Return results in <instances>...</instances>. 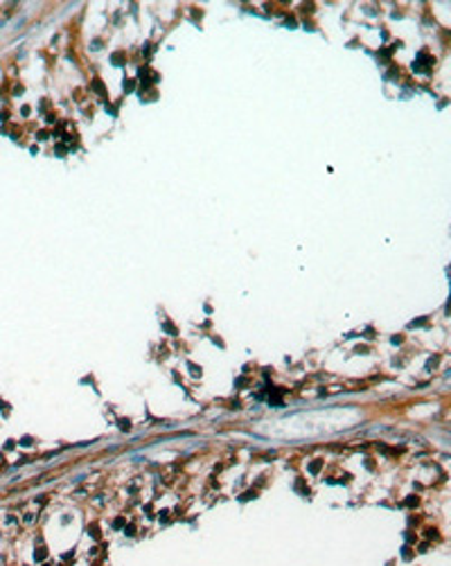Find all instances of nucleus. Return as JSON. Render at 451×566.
I'll list each match as a JSON object with an SVG mask.
<instances>
[{
	"label": "nucleus",
	"mask_w": 451,
	"mask_h": 566,
	"mask_svg": "<svg viewBox=\"0 0 451 566\" xmlns=\"http://www.w3.org/2000/svg\"><path fill=\"white\" fill-rule=\"evenodd\" d=\"M357 413L346 409H334V411H321V413H301L285 420H275L266 427H260L262 433L273 438H312L327 431H338L344 427H350Z\"/></svg>",
	"instance_id": "obj_1"
}]
</instances>
